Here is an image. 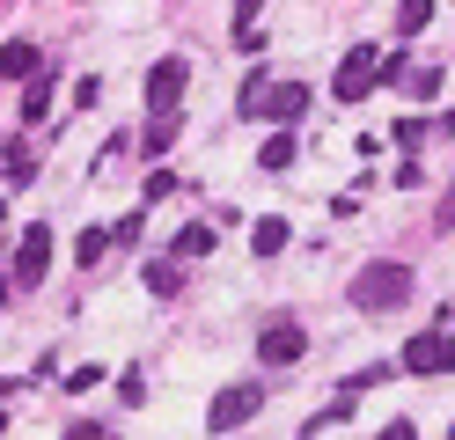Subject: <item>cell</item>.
Returning a JSON list of instances; mask_svg holds the SVG:
<instances>
[{
	"instance_id": "277c9868",
	"label": "cell",
	"mask_w": 455,
	"mask_h": 440,
	"mask_svg": "<svg viewBox=\"0 0 455 440\" xmlns=\"http://www.w3.org/2000/svg\"><path fill=\"white\" fill-rule=\"evenodd\" d=\"M404 374H455V338H448V331L404 338Z\"/></svg>"
},
{
	"instance_id": "8992f818",
	"label": "cell",
	"mask_w": 455,
	"mask_h": 440,
	"mask_svg": "<svg viewBox=\"0 0 455 440\" xmlns=\"http://www.w3.org/2000/svg\"><path fill=\"white\" fill-rule=\"evenodd\" d=\"M301 352H308V331H301V323H294V316H279V323H272V331L258 338V360H265V367H294V360H301Z\"/></svg>"
},
{
	"instance_id": "30bf717a",
	"label": "cell",
	"mask_w": 455,
	"mask_h": 440,
	"mask_svg": "<svg viewBox=\"0 0 455 440\" xmlns=\"http://www.w3.org/2000/svg\"><path fill=\"white\" fill-rule=\"evenodd\" d=\"M220 243V228L213 220H191V228H177V243H169V257H177V264H191V257H206Z\"/></svg>"
},
{
	"instance_id": "8fae6325",
	"label": "cell",
	"mask_w": 455,
	"mask_h": 440,
	"mask_svg": "<svg viewBox=\"0 0 455 440\" xmlns=\"http://www.w3.org/2000/svg\"><path fill=\"white\" fill-rule=\"evenodd\" d=\"M140 279H148V293H162V301H169V293L184 286V264H177V257H155V264H148Z\"/></svg>"
},
{
	"instance_id": "cb8c5ba5",
	"label": "cell",
	"mask_w": 455,
	"mask_h": 440,
	"mask_svg": "<svg viewBox=\"0 0 455 440\" xmlns=\"http://www.w3.org/2000/svg\"><path fill=\"white\" fill-rule=\"evenodd\" d=\"M0 433H8V411H0Z\"/></svg>"
},
{
	"instance_id": "d6986e66",
	"label": "cell",
	"mask_w": 455,
	"mask_h": 440,
	"mask_svg": "<svg viewBox=\"0 0 455 440\" xmlns=\"http://www.w3.org/2000/svg\"><path fill=\"white\" fill-rule=\"evenodd\" d=\"M118 396H125V404H148V374H140V367L118 374Z\"/></svg>"
},
{
	"instance_id": "52a82bcc",
	"label": "cell",
	"mask_w": 455,
	"mask_h": 440,
	"mask_svg": "<svg viewBox=\"0 0 455 440\" xmlns=\"http://www.w3.org/2000/svg\"><path fill=\"white\" fill-rule=\"evenodd\" d=\"M184 81H191V67H184V59H162V67L148 74V110H155V117H177Z\"/></svg>"
},
{
	"instance_id": "d4e9b609",
	"label": "cell",
	"mask_w": 455,
	"mask_h": 440,
	"mask_svg": "<svg viewBox=\"0 0 455 440\" xmlns=\"http://www.w3.org/2000/svg\"><path fill=\"white\" fill-rule=\"evenodd\" d=\"M448 440H455V426H448Z\"/></svg>"
},
{
	"instance_id": "9c48e42d",
	"label": "cell",
	"mask_w": 455,
	"mask_h": 440,
	"mask_svg": "<svg viewBox=\"0 0 455 440\" xmlns=\"http://www.w3.org/2000/svg\"><path fill=\"white\" fill-rule=\"evenodd\" d=\"M301 110H308V88H301V81H279V88H272V96L258 103V117H272V125H279V132H287V125H294V117H301Z\"/></svg>"
},
{
	"instance_id": "7a4b0ae2",
	"label": "cell",
	"mask_w": 455,
	"mask_h": 440,
	"mask_svg": "<svg viewBox=\"0 0 455 440\" xmlns=\"http://www.w3.org/2000/svg\"><path fill=\"white\" fill-rule=\"evenodd\" d=\"M258 404H265L258 381H228V389L206 404V426H213V433H235L243 419H258Z\"/></svg>"
},
{
	"instance_id": "44dd1931",
	"label": "cell",
	"mask_w": 455,
	"mask_h": 440,
	"mask_svg": "<svg viewBox=\"0 0 455 440\" xmlns=\"http://www.w3.org/2000/svg\"><path fill=\"white\" fill-rule=\"evenodd\" d=\"M375 440H419V433H411V419H389V426H382Z\"/></svg>"
},
{
	"instance_id": "ba28073f",
	"label": "cell",
	"mask_w": 455,
	"mask_h": 440,
	"mask_svg": "<svg viewBox=\"0 0 455 440\" xmlns=\"http://www.w3.org/2000/svg\"><path fill=\"white\" fill-rule=\"evenodd\" d=\"M44 74V52H37V37H8V44H0V81H22V88H30Z\"/></svg>"
},
{
	"instance_id": "5bb4252c",
	"label": "cell",
	"mask_w": 455,
	"mask_h": 440,
	"mask_svg": "<svg viewBox=\"0 0 455 440\" xmlns=\"http://www.w3.org/2000/svg\"><path fill=\"white\" fill-rule=\"evenodd\" d=\"M74 257H81V272H96V264L110 257V228H81V243H74Z\"/></svg>"
},
{
	"instance_id": "484cf974",
	"label": "cell",
	"mask_w": 455,
	"mask_h": 440,
	"mask_svg": "<svg viewBox=\"0 0 455 440\" xmlns=\"http://www.w3.org/2000/svg\"><path fill=\"white\" fill-rule=\"evenodd\" d=\"M448 308H455V301H448Z\"/></svg>"
},
{
	"instance_id": "2e32d148",
	"label": "cell",
	"mask_w": 455,
	"mask_h": 440,
	"mask_svg": "<svg viewBox=\"0 0 455 440\" xmlns=\"http://www.w3.org/2000/svg\"><path fill=\"white\" fill-rule=\"evenodd\" d=\"M22 184H37V155L30 147H8V191H22Z\"/></svg>"
},
{
	"instance_id": "9a60e30c",
	"label": "cell",
	"mask_w": 455,
	"mask_h": 440,
	"mask_svg": "<svg viewBox=\"0 0 455 440\" xmlns=\"http://www.w3.org/2000/svg\"><path fill=\"white\" fill-rule=\"evenodd\" d=\"M426 22H434V0H404V8H396V37H419Z\"/></svg>"
},
{
	"instance_id": "4fadbf2b",
	"label": "cell",
	"mask_w": 455,
	"mask_h": 440,
	"mask_svg": "<svg viewBox=\"0 0 455 440\" xmlns=\"http://www.w3.org/2000/svg\"><path fill=\"white\" fill-rule=\"evenodd\" d=\"M287 220H258V228H250V250H258V257H279V250H287Z\"/></svg>"
},
{
	"instance_id": "5b68a950",
	"label": "cell",
	"mask_w": 455,
	"mask_h": 440,
	"mask_svg": "<svg viewBox=\"0 0 455 440\" xmlns=\"http://www.w3.org/2000/svg\"><path fill=\"white\" fill-rule=\"evenodd\" d=\"M44 272H52V220H37L30 235H22V250H15V286H44Z\"/></svg>"
},
{
	"instance_id": "e0dca14e",
	"label": "cell",
	"mask_w": 455,
	"mask_h": 440,
	"mask_svg": "<svg viewBox=\"0 0 455 440\" xmlns=\"http://www.w3.org/2000/svg\"><path fill=\"white\" fill-rule=\"evenodd\" d=\"M258 162H265V169H287V162H294V132H272V140L258 147Z\"/></svg>"
},
{
	"instance_id": "ac0fdd59",
	"label": "cell",
	"mask_w": 455,
	"mask_h": 440,
	"mask_svg": "<svg viewBox=\"0 0 455 440\" xmlns=\"http://www.w3.org/2000/svg\"><path fill=\"white\" fill-rule=\"evenodd\" d=\"M169 140H177V117H155V125H148V155H162Z\"/></svg>"
},
{
	"instance_id": "603a6c76",
	"label": "cell",
	"mask_w": 455,
	"mask_h": 440,
	"mask_svg": "<svg viewBox=\"0 0 455 440\" xmlns=\"http://www.w3.org/2000/svg\"><path fill=\"white\" fill-rule=\"evenodd\" d=\"M0 228H8V198H0Z\"/></svg>"
},
{
	"instance_id": "6da1fadb",
	"label": "cell",
	"mask_w": 455,
	"mask_h": 440,
	"mask_svg": "<svg viewBox=\"0 0 455 440\" xmlns=\"http://www.w3.org/2000/svg\"><path fill=\"white\" fill-rule=\"evenodd\" d=\"M404 301H411V264H396V257L360 264V279H353V308L389 316V308H404Z\"/></svg>"
},
{
	"instance_id": "3957f363",
	"label": "cell",
	"mask_w": 455,
	"mask_h": 440,
	"mask_svg": "<svg viewBox=\"0 0 455 440\" xmlns=\"http://www.w3.org/2000/svg\"><path fill=\"white\" fill-rule=\"evenodd\" d=\"M375 74H382V44H346V59H338V103H360L375 88Z\"/></svg>"
},
{
	"instance_id": "ffe728a7",
	"label": "cell",
	"mask_w": 455,
	"mask_h": 440,
	"mask_svg": "<svg viewBox=\"0 0 455 440\" xmlns=\"http://www.w3.org/2000/svg\"><path fill=\"white\" fill-rule=\"evenodd\" d=\"M60 440H103V426H96V419H74V426H67Z\"/></svg>"
},
{
	"instance_id": "7402d4cb",
	"label": "cell",
	"mask_w": 455,
	"mask_h": 440,
	"mask_svg": "<svg viewBox=\"0 0 455 440\" xmlns=\"http://www.w3.org/2000/svg\"><path fill=\"white\" fill-rule=\"evenodd\" d=\"M441 132H455V110H441Z\"/></svg>"
},
{
	"instance_id": "7c38bea8",
	"label": "cell",
	"mask_w": 455,
	"mask_h": 440,
	"mask_svg": "<svg viewBox=\"0 0 455 440\" xmlns=\"http://www.w3.org/2000/svg\"><path fill=\"white\" fill-rule=\"evenodd\" d=\"M52 88H60V81H52V67H44L30 88H22V117H30V125H44V110H52Z\"/></svg>"
}]
</instances>
